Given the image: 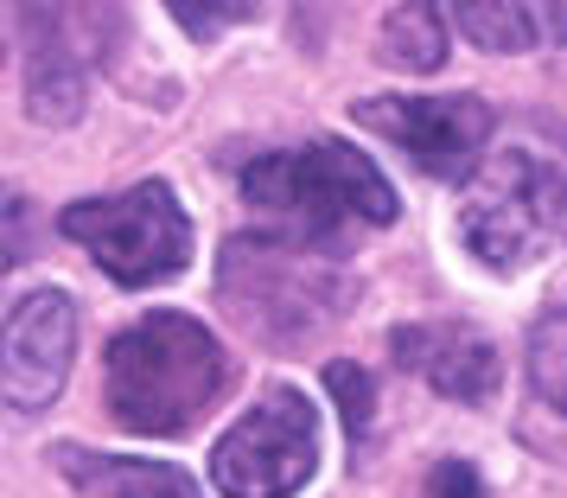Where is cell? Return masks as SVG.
Wrapping results in <instances>:
<instances>
[{
	"label": "cell",
	"mask_w": 567,
	"mask_h": 498,
	"mask_svg": "<svg viewBox=\"0 0 567 498\" xmlns=\"http://www.w3.org/2000/svg\"><path fill=\"white\" fill-rule=\"evenodd\" d=\"M230 384V358L192 314H141L109 339V416L128 435H185Z\"/></svg>",
	"instance_id": "1"
},
{
	"label": "cell",
	"mask_w": 567,
	"mask_h": 498,
	"mask_svg": "<svg viewBox=\"0 0 567 498\" xmlns=\"http://www.w3.org/2000/svg\"><path fill=\"white\" fill-rule=\"evenodd\" d=\"M460 236L491 275H523L567 250V148L523 134L472 166Z\"/></svg>",
	"instance_id": "2"
},
{
	"label": "cell",
	"mask_w": 567,
	"mask_h": 498,
	"mask_svg": "<svg viewBox=\"0 0 567 498\" xmlns=\"http://www.w3.org/2000/svg\"><path fill=\"white\" fill-rule=\"evenodd\" d=\"M243 199L281 236L338 250L358 231L395 217V185L344 141H307L293 154H261L243 166Z\"/></svg>",
	"instance_id": "3"
},
{
	"label": "cell",
	"mask_w": 567,
	"mask_h": 498,
	"mask_svg": "<svg viewBox=\"0 0 567 498\" xmlns=\"http://www.w3.org/2000/svg\"><path fill=\"white\" fill-rule=\"evenodd\" d=\"M217 294L249 339L287 352V345H307L326 319H338L351 288L332 268V250H312L281 231H256L224 243Z\"/></svg>",
	"instance_id": "4"
},
{
	"label": "cell",
	"mask_w": 567,
	"mask_h": 498,
	"mask_svg": "<svg viewBox=\"0 0 567 498\" xmlns=\"http://www.w3.org/2000/svg\"><path fill=\"white\" fill-rule=\"evenodd\" d=\"M58 224L122 288H159L192 263V217L179 211L173 185L159 180H141L128 192H109V199H78Z\"/></svg>",
	"instance_id": "5"
},
{
	"label": "cell",
	"mask_w": 567,
	"mask_h": 498,
	"mask_svg": "<svg viewBox=\"0 0 567 498\" xmlns=\"http://www.w3.org/2000/svg\"><path fill=\"white\" fill-rule=\"evenodd\" d=\"M319 472V416L293 384L249 403L210 447V479L224 498H293Z\"/></svg>",
	"instance_id": "6"
},
{
	"label": "cell",
	"mask_w": 567,
	"mask_h": 498,
	"mask_svg": "<svg viewBox=\"0 0 567 498\" xmlns=\"http://www.w3.org/2000/svg\"><path fill=\"white\" fill-rule=\"evenodd\" d=\"M13 27L27 45V103L39 122H78L90 71L115 39V0H13Z\"/></svg>",
	"instance_id": "7"
},
{
	"label": "cell",
	"mask_w": 567,
	"mask_h": 498,
	"mask_svg": "<svg viewBox=\"0 0 567 498\" xmlns=\"http://www.w3.org/2000/svg\"><path fill=\"white\" fill-rule=\"evenodd\" d=\"M358 122L395 141L434 180H472V160L497 134V115L478 96H363Z\"/></svg>",
	"instance_id": "8"
},
{
	"label": "cell",
	"mask_w": 567,
	"mask_h": 498,
	"mask_svg": "<svg viewBox=\"0 0 567 498\" xmlns=\"http://www.w3.org/2000/svg\"><path fill=\"white\" fill-rule=\"evenodd\" d=\"M71 352H78V307L58 288H32L13 301L7 314V403L32 416L45 409L64 377H71Z\"/></svg>",
	"instance_id": "9"
},
{
	"label": "cell",
	"mask_w": 567,
	"mask_h": 498,
	"mask_svg": "<svg viewBox=\"0 0 567 498\" xmlns=\"http://www.w3.org/2000/svg\"><path fill=\"white\" fill-rule=\"evenodd\" d=\"M389 358L421 377L427 390L453 396V403H491L497 384H504V365H497V345L465 326V319H421V326H395L389 333Z\"/></svg>",
	"instance_id": "10"
},
{
	"label": "cell",
	"mask_w": 567,
	"mask_h": 498,
	"mask_svg": "<svg viewBox=\"0 0 567 498\" xmlns=\"http://www.w3.org/2000/svg\"><path fill=\"white\" fill-rule=\"evenodd\" d=\"M58 472L90 498H198V486L166 460H128V454H90V447H52Z\"/></svg>",
	"instance_id": "11"
},
{
	"label": "cell",
	"mask_w": 567,
	"mask_h": 498,
	"mask_svg": "<svg viewBox=\"0 0 567 498\" xmlns=\"http://www.w3.org/2000/svg\"><path fill=\"white\" fill-rule=\"evenodd\" d=\"M377 58L389 71H409V78L440 71L446 64V20H440L434 0H402L377 32Z\"/></svg>",
	"instance_id": "12"
},
{
	"label": "cell",
	"mask_w": 567,
	"mask_h": 498,
	"mask_svg": "<svg viewBox=\"0 0 567 498\" xmlns=\"http://www.w3.org/2000/svg\"><path fill=\"white\" fill-rule=\"evenodd\" d=\"M529 390L567 416V294L536 319V333H529Z\"/></svg>",
	"instance_id": "13"
},
{
	"label": "cell",
	"mask_w": 567,
	"mask_h": 498,
	"mask_svg": "<svg viewBox=\"0 0 567 498\" xmlns=\"http://www.w3.org/2000/svg\"><path fill=\"white\" fill-rule=\"evenodd\" d=\"M453 20H460L465 39L485 45V52H523V45L536 39V20H529L523 0H453Z\"/></svg>",
	"instance_id": "14"
},
{
	"label": "cell",
	"mask_w": 567,
	"mask_h": 498,
	"mask_svg": "<svg viewBox=\"0 0 567 498\" xmlns=\"http://www.w3.org/2000/svg\"><path fill=\"white\" fill-rule=\"evenodd\" d=\"M166 13H173V27L192 32V39H217V32L243 27V20L256 13V0H166Z\"/></svg>",
	"instance_id": "15"
},
{
	"label": "cell",
	"mask_w": 567,
	"mask_h": 498,
	"mask_svg": "<svg viewBox=\"0 0 567 498\" xmlns=\"http://www.w3.org/2000/svg\"><path fill=\"white\" fill-rule=\"evenodd\" d=\"M326 390H332V403L344 409L351 435H363V428H370V416H377V390H370L363 365H326Z\"/></svg>",
	"instance_id": "16"
},
{
	"label": "cell",
	"mask_w": 567,
	"mask_h": 498,
	"mask_svg": "<svg viewBox=\"0 0 567 498\" xmlns=\"http://www.w3.org/2000/svg\"><path fill=\"white\" fill-rule=\"evenodd\" d=\"M427 498H485V486H478V472L465 467V460H440L427 472Z\"/></svg>",
	"instance_id": "17"
}]
</instances>
